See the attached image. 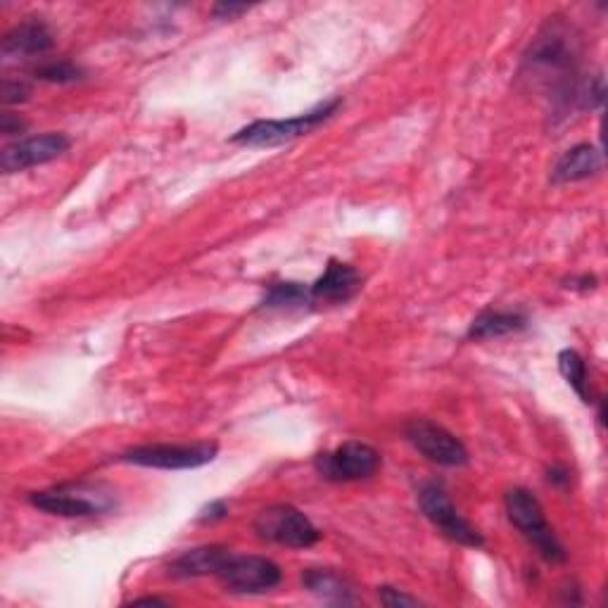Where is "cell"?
Segmentation results:
<instances>
[{
  "label": "cell",
  "mask_w": 608,
  "mask_h": 608,
  "mask_svg": "<svg viewBox=\"0 0 608 608\" xmlns=\"http://www.w3.org/2000/svg\"><path fill=\"white\" fill-rule=\"evenodd\" d=\"M255 533L257 537L290 549H307L321 539L317 525L290 504H274L257 513Z\"/></svg>",
  "instance_id": "3957f363"
},
{
  "label": "cell",
  "mask_w": 608,
  "mask_h": 608,
  "mask_svg": "<svg viewBox=\"0 0 608 608\" xmlns=\"http://www.w3.org/2000/svg\"><path fill=\"white\" fill-rule=\"evenodd\" d=\"M219 447L214 443H193V445H144L124 451L122 461L144 466V469L162 471H188L200 469L216 459Z\"/></svg>",
  "instance_id": "5b68a950"
},
{
  "label": "cell",
  "mask_w": 608,
  "mask_h": 608,
  "mask_svg": "<svg viewBox=\"0 0 608 608\" xmlns=\"http://www.w3.org/2000/svg\"><path fill=\"white\" fill-rule=\"evenodd\" d=\"M134 604H166V601H164V599H154V597L150 599V597H148V599H136Z\"/></svg>",
  "instance_id": "4316f807"
},
{
  "label": "cell",
  "mask_w": 608,
  "mask_h": 608,
  "mask_svg": "<svg viewBox=\"0 0 608 608\" xmlns=\"http://www.w3.org/2000/svg\"><path fill=\"white\" fill-rule=\"evenodd\" d=\"M405 433L409 443L433 463L455 469V466H463L469 461V449L463 447L461 439L433 421L413 419L411 423H407Z\"/></svg>",
  "instance_id": "9c48e42d"
},
{
  "label": "cell",
  "mask_w": 608,
  "mask_h": 608,
  "mask_svg": "<svg viewBox=\"0 0 608 608\" xmlns=\"http://www.w3.org/2000/svg\"><path fill=\"white\" fill-rule=\"evenodd\" d=\"M419 507L425 513V519L439 528V533L451 542H459V545L466 547L485 545L483 535L455 509V504L449 501L445 487L439 483H423L419 487Z\"/></svg>",
  "instance_id": "8992f818"
},
{
  "label": "cell",
  "mask_w": 608,
  "mask_h": 608,
  "mask_svg": "<svg viewBox=\"0 0 608 608\" xmlns=\"http://www.w3.org/2000/svg\"><path fill=\"white\" fill-rule=\"evenodd\" d=\"M312 302H314L312 290L302 286V283L283 281V283H274V286L266 290L262 307H266V309H297V307H307Z\"/></svg>",
  "instance_id": "ac0fdd59"
},
{
  "label": "cell",
  "mask_w": 608,
  "mask_h": 608,
  "mask_svg": "<svg viewBox=\"0 0 608 608\" xmlns=\"http://www.w3.org/2000/svg\"><path fill=\"white\" fill-rule=\"evenodd\" d=\"M575 55L578 48L571 29L563 27L559 22H549L547 27L537 34L533 46H530L525 62L530 64V70L561 74L573 70Z\"/></svg>",
  "instance_id": "30bf717a"
},
{
  "label": "cell",
  "mask_w": 608,
  "mask_h": 608,
  "mask_svg": "<svg viewBox=\"0 0 608 608\" xmlns=\"http://www.w3.org/2000/svg\"><path fill=\"white\" fill-rule=\"evenodd\" d=\"M228 549L226 547H216V545H207V547H196L190 551H184L174 559L172 563V575L174 578H202V575H216L219 568H222L224 559H226Z\"/></svg>",
  "instance_id": "2e32d148"
},
{
  "label": "cell",
  "mask_w": 608,
  "mask_h": 608,
  "mask_svg": "<svg viewBox=\"0 0 608 608\" xmlns=\"http://www.w3.org/2000/svg\"><path fill=\"white\" fill-rule=\"evenodd\" d=\"M250 8L248 5H238V3H219L214 8V17L216 20H233V17H238L243 15V12H248Z\"/></svg>",
  "instance_id": "cb8c5ba5"
},
{
  "label": "cell",
  "mask_w": 608,
  "mask_h": 608,
  "mask_svg": "<svg viewBox=\"0 0 608 608\" xmlns=\"http://www.w3.org/2000/svg\"><path fill=\"white\" fill-rule=\"evenodd\" d=\"M340 98L323 102V106L314 108L312 112L290 116V120H260L252 122L250 126L240 128L238 134H233V144L238 146H252V148H274L281 144H288V140L300 138L309 132H314L317 126H321L326 120L338 112Z\"/></svg>",
  "instance_id": "7a4b0ae2"
},
{
  "label": "cell",
  "mask_w": 608,
  "mask_h": 608,
  "mask_svg": "<svg viewBox=\"0 0 608 608\" xmlns=\"http://www.w3.org/2000/svg\"><path fill=\"white\" fill-rule=\"evenodd\" d=\"M302 585L328 604H355V587L345 575L328 568H309L302 573Z\"/></svg>",
  "instance_id": "9a60e30c"
},
{
  "label": "cell",
  "mask_w": 608,
  "mask_h": 608,
  "mask_svg": "<svg viewBox=\"0 0 608 608\" xmlns=\"http://www.w3.org/2000/svg\"><path fill=\"white\" fill-rule=\"evenodd\" d=\"M559 371L561 376L568 381V385L580 395V399L585 405L592 402V390H590V381H587V364L575 349H563L559 355Z\"/></svg>",
  "instance_id": "d6986e66"
},
{
  "label": "cell",
  "mask_w": 608,
  "mask_h": 608,
  "mask_svg": "<svg viewBox=\"0 0 608 608\" xmlns=\"http://www.w3.org/2000/svg\"><path fill=\"white\" fill-rule=\"evenodd\" d=\"M528 319L521 312H495V309H487L477 319H473L469 328L471 340H493V338H504V335L519 333L525 328Z\"/></svg>",
  "instance_id": "e0dca14e"
},
{
  "label": "cell",
  "mask_w": 608,
  "mask_h": 608,
  "mask_svg": "<svg viewBox=\"0 0 608 608\" xmlns=\"http://www.w3.org/2000/svg\"><path fill=\"white\" fill-rule=\"evenodd\" d=\"M549 483H554V485H566V483H568V471L561 469V466H554V469L549 471Z\"/></svg>",
  "instance_id": "484cf974"
},
{
  "label": "cell",
  "mask_w": 608,
  "mask_h": 608,
  "mask_svg": "<svg viewBox=\"0 0 608 608\" xmlns=\"http://www.w3.org/2000/svg\"><path fill=\"white\" fill-rule=\"evenodd\" d=\"M601 166H604L601 150L590 144H580L561 154L559 162L554 166L551 178L554 184H571V181H582L599 174Z\"/></svg>",
  "instance_id": "5bb4252c"
},
{
  "label": "cell",
  "mask_w": 608,
  "mask_h": 608,
  "mask_svg": "<svg viewBox=\"0 0 608 608\" xmlns=\"http://www.w3.org/2000/svg\"><path fill=\"white\" fill-rule=\"evenodd\" d=\"M507 516L509 521L521 530V535L537 549L542 559L549 563H563L566 561V549L559 542V537L554 535L551 525L545 519V511H542V504L537 497L530 493L525 487H513L507 493Z\"/></svg>",
  "instance_id": "6da1fadb"
},
{
  "label": "cell",
  "mask_w": 608,
  "mask_h": 608,
  "mask_svg": "<svg viewBox=\"0 0 608 608\" xmlns=\"http://www.w3.org/2000/svg\"><path fill=\"white\" fill-rule=\"evenodd\" d=\"M32 88L20 79H5L3 82V102L5 106H15V102H24L29 98Z\"/></svg>",
  "instance_id": "44dd1931"
},
{
  "label": "cell",
  "mask_w": 608,
  "mask_h": 608,
  "mask_svg": "<svg viewBox=\"0 0 608 608\" xmlns=\"http://www.w3.org/2000/svg\"><path fill=\"white\" fill-rule=\"evenodd\" d=\"M24 128H27V124H24L17 114H12V112H3V116H0V132H3L5 136H15V134H22Z\"/></svg>",
  "instance_id": "603a6c76"
},
{
  "label": "cell",
  "mask_w": 608,
  "mask_h": 608,
  "mask_svg": "<svg viewBox=\"0 0 608 608\" xmlns=\"http://www.w3.org/2000/svg\"><path fill=\"white\" fill-rule=\"evenodd\" d=\"M228 513V507H226V501H212L210 507H204L202 509V516H200V521H219V519H224V516Z\"/></svg>",
  "instance_id": "d4e9b609"
},
{
  "label": "cell",
  "mask_w": 608,
  "mask_h": 608,
  "mask_svg": "<svg viewBox=\"0 0 608 608\" xmlns=\"http://www.w3.org/2000/svg\"><path fill=\"white\" fill-rule=\"evenodd\" d=\"M70 146L72 140L64 134H41L15 140V144L5 146L0 152V170H3V174L32 170V166L58 160L60 154L70 150Z\"/></svg>",
  "instance_id": "8fae6325"
},
{
  "label": "cell",
  "mask_w": 608,
  "mask_h": 608,
  "mask_svg": "<svg viewBox=\"0 0 608 608\" xmlns=\"http://www.w3.org/2000/svg\"><path fill=\"white\" fill-rule=\"evenodd\" d=\"M36 79L48 82V84H74L84 79V70L76 67L70 60H50L44 62L41 67L34 70Z\"/></svg>",
  "instance_id": "ffe728a7"
},
{
  "label": "cell",
  "mask_w": 608,
  "mask_h": 608,
  "mask_svg": "<svg viewBox=\"0 0 608 608\" xmlns=\"http://www.w3.org/2000/svg\"><path fill=\"white\" fill-rule=\"evenodd\" d=\"M53 32L48 29V24L41 20H29L22 22L20 27L5 34L3 38V58H34L44 55L53 48Z\"/></svg>",
  "instance_id": "4fadbf2b"
},
{
  "label": "cell",
  "mask_w": 608,
  "mask_h": 608,
  "mask_svg": "<svg viewBox=\"0 0 608 608\" xmlns=\"http://www.w3.org/2000/svg\"><path fill=\"white\" fill-rule=\"evenodd\" d=\"M379 597L385 606H390V608H397V606H419L421 601L417 597H409V594L405 592H399L395 587H381L379 590Z\"/></svg>",
  "instance_id": "7402d4cb"
},
{
  "label": "cell",
  "mask_w": 608,
  "mask_h": 608,
  "mask_svg": "<svg viewBox=\"0 0 608 608\" xmlns=\"http://www.w3.org/2000/svg\"><path fill=\"white\" fill-rule=\"evenodd\" d=\"M216 578L224 582L228 592L262 594V592L278 587L283 573L274 561L266 559V556L236 554L228 549Z\"/></svg>",
  "instance_id": "277c9868"
},
{
  "label": "cell",
  "mask_w": 608,
  "mask_h": 608,
  "mask_svg": "<svg viewBox=\"0 0 608 608\" xmlns=\"http://www.w3.org/2000/svg\"><path fill=\"white\" fill-rule=\"evenodd\" d=\"M381 469V455L367 443H345L338 449L317 457V471L333 483H352L376 475Z\"/></svg>",
  "instance_id": "52a82bcc"
},
{
  "label": "cell",
  "mask_w": 608,
  "mask_h": 608,
  "mask_svg": "<svg viewBox=\"0 0 608 608\" xmlns=\"http://www.w3.org/2000/svg\"><path fill=\"white\" fill-rule=\"evenodd\" d=\"M29 504L46 513L62 516V519H84V516L112 509L114 501L108 495H100L96 487L64 485L29 495Z\"/></svg>",
  "instance_id": "ba28073f"
},
{
  "label": "cell",
  "mask_w": 608,
  "mask_h": 608,
  "mask_svg": "<svg viewBox=\"0 0 608 608\" xmlns=\"http://www.w3.org/2000/svg\"><path fill=\"white\" fill-rule=\"evenodd\" d=\"M361 276L357 274L355 266L343 264L338 260H331L323 276L309 286L312 290L314 302H328V305H340L352 300V295L359 290Z\"/></svg>",
  "instance_id": "7c38bea8"
}]
</instances>
